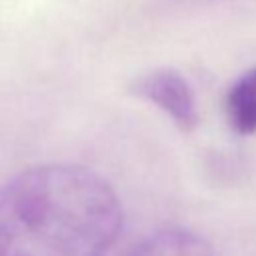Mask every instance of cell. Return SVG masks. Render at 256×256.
I'll return each mask as SVG.
<instances>
[{
    "mask_svg": "<svg viewBox=\"0 0 256 256\" xmlns=\"http://www.w3.org/2000/svg\"><path fill=\"white\" fill-rule=\"evenodd\" d=\"M128 256H212V248L190 230L168 228L140 242Z\"/></svg>",
    "mask_w": 256,
    "mask_h": 256,
    "instance_id": "277c9868",
    "label": "cell"
},
{
    "mask_svg": "<svg viewBox=\"0 0 256 256\" xmlns=\"http://www.w3.org/2000/svg\"><path fill=\"white\" fill-rule=\"evenodd\" d=\"M224 112L228 126L242 136L256 132V68L238 76L226 92Z\"/></svg>",
    "mask_w": 256,
    "mask_h": 256,
    "instance_id": "3957f363",
    "label": "cell"
},
{
    "mask_svg": "<svg viewBox=\"0 0 256 256\" xmlns=\"http://www.w3.org/2000/svg\"><path fill=\"white\" fill-rule=\"evenodd\" d=\"M132 94L154 104L180 130H194L198 124L196 98L186 78L172 68H154L138 76L132 86Z\"/></svg>",
    "mask_w": 256,
    "mask_h": 256,
    "instance_id": "7a4b0ae2",
    "label": "cell"
},
{
    "mask_svg": "<svg viewBox=\"0 0 256 256\" xmlns=\"http://www.w3.org/2000/svg\"><path fill=\"white\" fill-rule=\"evenodd\" d=\"M122 230V204L96 172L38 164L0 190V256H106Z\"/></svg>",
    "mask_w": 256,
    "mask_h": 256,
    "instance_id": "6da1fadb",
    "label": "cell"
}]
</instances>
